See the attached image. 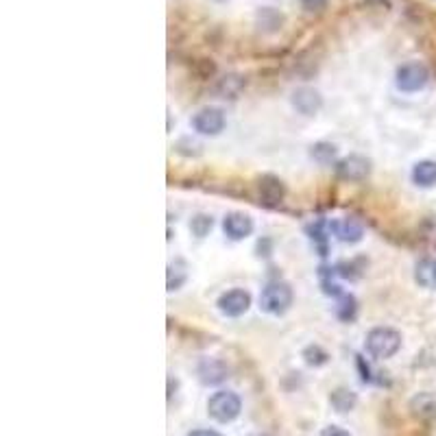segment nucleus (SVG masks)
<instances>
[{
    "instance_id": "f257e3e1",
    "label": "nucleus",
    "mask_w": 436,
    "mask_h": 436,
    "mask_svg": "<svg viewBox=\"0 0 436 436\" xmlns=\"http://www.w3.org/2000/svg\"><path fill=\"white\" fill-rule=\"evenodd\" d=\"M293 305V288L286 282H271L260 295V308L266 314L280 316Z\"/></svg>"
},
{
    "instance_id": "f03ea898",
    "label": "nucleus",
    "mask_w": 436,
    "mask_h": 436,
    "mask_svg": "<svg viewBox=\"0 0 436 436\" xmlns=\"http://www.w3.org/2000/svg\"><path fill=\"white\" fill-rule=\"evenodd\" d=\"M401 347L399 332L391 328H376L366 334V351L373 358H391Z\"/></svg>"
},
{
    "instance_id": "7ed1b4c3",
    "label": "nucleus",
    "mask_w": 436,
    "mask_h": 436,
    "mask_svg": "<svg viewBox=\"0 0 436 436\" xmlns=\"http://www.w3.org/2000/svg\"><path fill=\"white\" fill-rule=\"evenodd\" d=\"M242 410V401L234 391H218L209 397L207 412L218 423H232Z\"/></svg>"
},
{
    "instance_id": "20e7f679",
    "label": "nucleus",
    "mask_w": 436,
    "mask_h": 436,
    "mask_svg": "<svg viewBox=\"0 0 436 436\" xmlns=\"http://www.w3.org/2000/svg\"><path fill=\"white\" fill-rule=\"evenodd\" d=\"M430 79V72L423 63H406V66L397 68V74H395V83H397V90L401 92H419L423 90L426 83Z\"/></svg>"
},
{
    "instance_id": "39448f33",
    "label": "nucleus",
    "mask_w": 436,
    "mask_h": 436,
    "mask_svg": "<svg viewBox=\"0 0 436 436\" xmlns=\"http://www.w3.org/2000/svg\"><path fill=\"white\" fill-rule=\"evenodd\" d=\"M192 127L201 136H218L225 129V114L218 107H203L192 118Z\"/></svg>"
},
{
    "instance_id": "423d86ee",
    "label": "nucleus",
    "mask_w": 436,
    "mask_h": 436,
    "mask_svg": "<svg viewBox=\"0 0 436 436\" xmlns=\"http://www.w3.org/2000/svg\"><path fill=\"white\" fill-rule=\"evenodd\" d=\"M371 172V161L362 155H349L343 157L336 164V175L343 181H364Z\"/></svg>"
},
{
    "instance_id": "0eeeda50",
    "label": "nucleus",
    "mask_w": 436,
    "mask_h": 436,
    "mask_svg": "<svg viewBox=\"0 0 436 436\" xmlns=\"http://www.w3.org/2000/svg\"><path fill=\"white\" fill-rule=\"evenodd\" d=\"M251 308V295L247 290H229V293L220 295L218 299V310L225 314V316H242L247 310Z\"/></svg>"
},
{
    "instance_id": "6e6552de",
    "label": "nucleus",
    "mask_w": 436,
    "mask_h": 436,
    "mask_svg": "<svg viewBox=\"0 0 436 436\" xmlns=\"http://www.w3.org/2000/svg\"><path fill=\"white\" fill-rule=\"evenodd\" d=\"M321 105H323L321 94L312 88H299L293 92V107L303 116H314L321 109Z\"/></svg>"
},
{
    "instance_id": "1a4fd4ad",
    "label": "nucleus",
    "mask_w": 436,
    "mask_h": 436,
    "mask_svg": "<svg viewBox=\"0 0 436 436\" xmlns=\"http://www.w3.org/2000/svg\"><path fill=\"white\" fill-rule=\"evenodd\" d=\"M223 232L227 234V238H232V240H242V238L251 236L253 220L242 212H232L223 220Z\"/></svg>"
},
{
    "instance_id": "9d476101",
    "label": "nucleus",
    "mask_w": 436,
    "mask_h": 436,
    "mask_svg": "<svg viewBox=\"0 0 436 436\" xmlns=\"http://www.w3.org/2000/svg\"><path fill=\"white\" fill-rule=\"evenodd\" d=\"M197 373L203 384H220L225 378H227L229 369H227V364L216 360V358H205V360H201Z\"/></svg>"
},
{
    "instance_id": "9b49d317",
    "label": "nucleus",
    "mask_w": 436,
    "mask_h": 436,
    "mask_svg": "<svg viewBox=\"0 0 436 436\" xmlns=\"http://www.w3.org/2000/svg\"><path fill=\"white\" fill-rule=\"evenodd\" d=\"M410 410L414 417L434 419L436 417V393H419L410 401Z\"/></svg>"
},
{
    "instance_id": "f8f14e48",
    "label": "nucleus",
    "mask_w": 436,
    "mask_h": 436,
    "mask_svg": "<svg viewBox=\"0 0 436 436\" xmlns=\"http://www.w3.org/2000/svg\"><path fill=\"white\" fill-rule=\"evenodd\" d=\"M412 181L419 188H432L436 186V161L432 159H423L414 164L412 168Z\"/></svg>"
},
{
    "instance_id": "ddd939ff",
    "label": "nucleus",
    "mask_w": 436,
    "mask_h": 436,
    "mask_svg": "<svg viewBox=\"0 0 436 436\" xmlns=\"http://www.w3.org/2000/svg\"><path fill=\"white\" fill-rule=\"evenodd\" d=\"M336 236L343 242H360L362 240V225L356 218H343L341 223H336Z\"/></svg>"
},
{
    "instance_id": "4468645a",
    "label": "nucleus",
    "mask_w": 436,
    "mask_h": 436,
    "mask_svg": "<svg viewBox=\"0 0 436 436\" xmlns=\"http://www.w3.org/2000/svg\"><path fill=\"white\" fill-rule=\"evenodd\" d=\"M260 195L268 203H277L284 197V186H282V181L277 179V177L266 175L260 179Z\"/></svg>"
},
{
    "instance_id": "2eb2a0df",
    "label": "nucleus",
    "mask_w": 436,
    "mask_h": 436,
    "mask_svg": "<svg viewBox=\"0 0 436 436\" xmlns=\"http://www.w3.org/2000/svg\"><path fill=\"white\" fill-rule=\"evenodd\" d=\"M414 280L423 288H436V260H421L414 268Z\"/></svg>"
},
{
    "instance_id": "dca6fc26",
    "label": "nucleus",
    "mask_w": 436,
    "mask_h": 436,
    "mask_svg": "<svg viewBox=\"0 0 436 436\" xmlns=\"http://www.w3.org/2000/svg\"><path fill=\"white\" fill-rule=\"evenodd\" d=\"M330 403L334 406L336 412H349L358 403V397H356V393L349 391V389H336L330 395Z\"/></svg>"
},
{
    "instance_id": "f3484780",
    "label": "nucleus",
    "mask_w": 436,
    "mask_h": 436,
    "mask_svg": "<svg viewBox=\"0 0 436 436\" xmlns=\"http://www.w3.org/2000/svg\"><path fill=\"white\" fill-rule=\"evenodd\" d=\"M310 155L314 161H318V164H332L336 157V147L330 142H316L310 149Z\"/></svg>"
},
{
    "instance_id": "a211bd4d",
    "label": "nucleus",
    "mask_w": 436,
    "mask_h": 436,
    "mask_svg": "<svg viewBox=\"0 0 436 436\" xmlns=\"http://www.w3.org/2000/svg\"><path fill=\"white\" fill-rule=\"evenodd\" d=\"M188 277V271L184 262H172L168 266V290H177Z\"/></svg>"
},
{
    "instance_id": "6ab92c4d",
    "label": "nucleus",
    "mask_w": 436,
    "mask_h": 436,
    "mask_svg": "<svg viewBox=\"0 0 436 436\" xmlns=\"http://www.w3.org/2000/svg\"><path fill=\"white\" fill-rule=\"evenodd\" d=\"M190 229H192V234H195V236L203 238L209 229H212V218L205 216V214H199V216L192 218V223H190Z\"/></svg>"
},
{
    "instance_id": "aec40b11",
    "label": "nucleus",
    "mask_w": 436,
    "mask_h": 436,
    "mask_svg": "<svg viewBox=\"0 0 436 436\" xmlns=\"http://www.w3.org/2000/svg\"><path fill=\"white\" fill-rule=\"evenodd\" d=\"M303 358H305V362L308 364H312V366H318V364H325L328 362V353L323 351L321 347H308L303 351Z\"/></svg>"
},
{
    "instance_id": "412c9836",
    "label": "nucleus",
    "mask_w": 436,
    "mask_h": 436,
    "mask_svg": "<svg viewBox=\"0 0 436 436\" xmlns=\"http://www.w3.org/2000/svg\"><path fill=\"white\" fill-rule=\"evenodd\" d=\"M328 0H301V7L308 11V13H316L321 9H325Z\"/></svg>"
},
{
    "instance_id": "4be33fe9",
    "label": "nucleus",
    "mask_w": 436,
    "mask_h": 436,
    "mask_svg": "<svg viewBox=\"0 0 436 436\" xmlns=\"http://www.w3.org/2000/svg\"><path fill=\"white\" fill-rule=\"evenodd\" d=\"M318 436H351L345 428H338V426H328V428H323Z\"/></svg>"
},
{
    "instance_id": "5701e85b",
    "label": "nucleus",
    "mask_w": 436,
    "mask_h": 436,
    "mask_svg": "<svg viewBox=\"0 0 436 436\" xmlns=\"http://www.w3.org/2000/svg\"><path fill=\"white\" fill-rule=\"evenodd\" d=\"M188 436H220V434L214 432V430H192Z\"/></svg>"
},
{
    "instance_id": "b1692460",
    "label": "nucleus",
    "mask_w": 436,
    "mask_h": 436,
    "mask_svg": "<svg viewBox=\"0 0 436 436\" xmlns=\"http://www.w3.org/2000/svg\"><path fill=\"white\" fill-rule=\"evenodd\" d=\"M369 5H378V7H384V9H389L391 7V3L389 0H366Z\"/></svg>"
},
{
    "instance_id": "393cba45",
    "label": "nucleus",
    "mask_w": 436,
    "mask_h": 436,
    "mask_svg": "<svg viewBox=\"0 0 436 436\" xmlns=\"http://www.w3.org/2000/svg\"><path fill=\"white\" fill-rule=\"evenodd\" d=\"M251 436H266V434H251Z\"/></svg>"
}]
</instances>
